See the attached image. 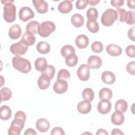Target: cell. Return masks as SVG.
Listing matches in <instances>:
<instances>
[{
  "instance_id": "26",
  "label": "cell",
  "mask_w": 135,
  "mask_h": 135,
  "mask_svg": "<svg viewBox=\"0 0 135 135\" xmlns=\"http://www.w3.org/2000/svg\"><path fill=\"white\" fill-rule=\"evenodd\" d=\"M36 50L41 54H47L50 51V45L45 41H40L36 45Z\"/></svg>"
},
{
  "instance_id": "36",
  "label": "cell",
  "mask_w": 135,
  "mask_h": 135,
  "mask_svg": "<svg viewBox=\"0 0 135 135\" xmlns=\"http://www.w3.org/2000/svg\"><path fill=\"white\" fill-rule=\"evenodd\" d=\"M55 73V69L52 65H48L46 69L42 72V74L46 76L47 78L52 79L53 78Z\"/></svg>"
},
{
  "instance_id": "21",
  "label": "cell",
  "mask_w": 135,
  "mask_h": 135,
  "mask_svg": "<svg viewBox=\"0 0 135 135\" xmlns=\"http://www.w3.org/2000/svg\"><path fill=\"white\" fill-rule=\"evenodd\" d=\"M21 41L27 46H31L35 43L36 38L34 34L28 32H26L23 34Z\"/></svg>"
},
{
  "instance_id": "2",
  "label": "cell",
  "mask_w": 135,
  "mask_h": 135,
  "mask_svg": "<svg viewBox=\"0 0 135 135\" xmlns=\"http://www.w3.org/2000/svg\"><path fill=\"white\" fill-rule=\"evenodd\" d=\"M14 1L4 0L1 1L4 5L3 7V18L7 23L13 22L16 18V6L13 4Z\"/></svg>"
},
{
  "instance_id": "38",
  "label": "cell",
  "mask_w": 135,
  "mask_h": 135,
  "mask_svg": "<svg viewBox=\"0 0 135 135\" xmlns=\"http://www.w3.org/2000/svg\"><path fill=\"white\" fill-rule=\"evenodd\" d=\"M91 48L93 52L97 53H100L103 51V45L102 43L99 41H94L92 43Z\"/></svg>"
},
{
  "instance_id": "20",
  "label": "cell",
  "mask_w": 135,
  "mask_h": 135,
  "mask_svg": "<svg viewBox=\"0 0 135 135\" xmlns=\"http://www.w3.org/2000/svg\"><path fill=\"white\" fill-rule=\"evenodd\" d=\"M112 123L117 126H120L123 124L124 121V117L122 113L115 111L113 112L111 117Z\"/></svg>"
},
{
  "instance_id": "33",
  "label": "cell",
  "mask_w": 135,
  "mask_h": 135,
  "mask_svg": "<svg viewBox=\"0 0 135 135\" xmlns=\"http://www.w3.org/2000/svg\"><path fill=\"white\" fill-rule=\"evenodd\" d=\"M1 93V101H7L9 100L12 97V91L11 90L8 88H3L0 90Z\"/></svg>"
},
{
  "instance_id": "24",
  "label": "cell",
  "mask_w": 135,
  "mask_h": 135,
  "mask_svg": "<svg viewBox=\"0 0 135 135\" xmlns=\"http://www.w3.org/2000/svg\"><path fill=\"white\" fill-rule=\"evenodd\" d=\"M71 22L74 27H81L84 23V17L80 14H74L71 18Z\"/></svg>"
},
{
  "instance_id": "14",
  "label": "cell",
  "mask_w": 135,
  "mask_h": 135,
  "mask_svg": "<svg viewBox=\"0 0 135 135\" xmlns=\"http://www.w3.org/2000/svg\"><path fill=\"white\" fill-rule=\"evenodd\" d=\"M22 29L18 24H14L11 26L9 29L8 36L12 40L18 39L21 35Z\"/></svg>"
},
{
  "instance_id": "18",
  "label": "cell",
  "mask_w": 135,
  "mask_h": 135,
  "mask_svg": "<svg viewBox=\"0 0 135 135\" xmlns=\"http://www.w3.org/2000/svg\"><path fill=\"white\" fill-rule=\"evenodd\" d=\"M91 109V104L90 102L83 100L79 102L77 105V110L81 114H87Z\"/></svg>"
},
{
  "instance_id": "41",
  "label": "cell",
  "mask_w": 135,
  "mask_h": 135,
  "mask_svg": "<svg viewBox=\"0 0 135 135\" xmlns=\"http://www.w3.org/2000/svg\"><path fill=\"white\" fill-rule=\"evenodd\" d=\"M126 53L128 56L134 58L135 57V46L133 45H129L126 49Z\"/></svg>"
},
{
  "instance_id": "35",
  "label": "cell",
  "mask_w": 135,
  "mask_h": 135,
  "mask_svg": "<svg viewBox=\"0 0 135 135\" xmlns=\"http://www.w3.org/2000/svg\"><path fill=\"white\" fill-rule=\"evenodd\" d=\"M86 17L89 21H96L98 17V11L95 7H90L86 12Z\"/></svg>"
},
{
  "instance_id": "37",
  "label": "cell",
  "mask_w": 135,
  "mask_h": 135,
  "mask_svg": "<svg viewBox=\"0 0 135 135\" xmlns=\"http://www.w3.org/2000/svg\"><path fill=\"white\" fill-rule=\"evenodd\" d=\"M124 22L129 25H133L135 23L134 13L131 11H127Z\"/></svg>"
},
{
  "instance_id": "50",
  "label": "cell",
  "mask_w": 135,
  "mask_h": 135,
  "mask_svg": "<svg viewBox=\"0 0 135 135\" xmlns=\"http://www.w3.org/2000/svg\"><path fill=\"white\" fill-rule=\"evenodd\" d=\"M134 3L135 1L134 0L127 1V5L131 9H134Z\"/></svg>"
},
{
  "instance_id": "29",
  "label": "cell",
  "mask_w": 135,
  "mask_h": 135,
  "mask_svg": "<svg viewBox=\"0 0 135 135\" xmlns=\"http://www.w3.org/2000/svg\"><path fill=\"white\" fill-rule=\"evenodd\" d=\"M39 25V23L36 21H30L26 26V32H28L33 34H36L37 33V30Z\"/></svg>"
},
{
  "instance_id": "30",
  "label": "cell",
  "mask_w": 135,
  "mask_h": 135,
  "mask_svg": "<svg viewBox=\"0 0 135 135\" xmlns=\"http://www.w3.org/2000/svg\"><path fill=\"white\" fill-rule=\"evenodd\" d=\"M82 97L84 100L91 102L94 98V93L93 90L89 88H86L83 90Z\"/></svg>"
},
{
  "instance_id": "46",
  "label": "cell",
  "mask_w": 135,
  "mask_h": 135,
  "mask_svg": "<svg viewBox=\"0 0 135 135\" xmlns=\"http://www.w3.org/2000/svg\"><path fill=\"white\" fill-rule=\"evenodd\" d=\"M128 36L130 40L134 41V26L131 27L128 32Z\"/></svg>"
},
{
  "instance_id": "47",
  "label": "cell",
  "mask_w": 135,
  "mask_h": 135,
  "mask_svg": "<svg viewBox=\"0 0 135 135\" xmlns=\"http://www.w3.org/2000/svg\"><path fill=\"white\" fill-rule=\"evenodd\" d=\"M25 135H36V132L35 130L32 128H28L24 132Z\"/></svg>"
},
{
  "instance_id": "27",
  "label": "cell",
  "mask_w": 135,
  "mask_h": 135,
  "mask_svg": "<svg viewBox=\"0 0 135 135\" xmlns=\"http://www.w3.org/2000/svg\"><path fill=\"white\" fill-rule=\"evenodd\" d=\"M99 97L101 100H110L112 97V91L108 88H103L100 90Z\"/></svg>"
},
{
  "instance_id": "48",
  "label": "cell",
  "mask_w": 135,
  "mask_h": 135,
  "mask_svg": "<svg viewBox=\"0 0 135 135\" xmlns=\"http://www.w3.org/2000/svg\"><path fill=\"white\" fill-rule=\"evenodd\" d=\"M111 134L112 135H119V134H124V133L120 129L115 128L112 130Z\"/></svg>"
},
{
  "instance_id": "49",
  "label": "cell",
  "mask_w": 135,
  "mask_h": 135,
  "mask_svg": "<svg viewBox=\"0 0 135 135\" xmlns=\"http://www.w3.org/2000/svg\"><path fill=\"white\" fill-rule=\"evenodd\" d=\"M108 134L109 133L107 131V130L104 129H102V128L98 129V130L96 132V134H97V135H101V134H107V135H108Z\"/></svg>"
},
{
  "instance_id": "42",
  "label": "cell",
  "mask_w": 135,
  "mask_h": 135,
  "mask_svg": "<svg viewBox=\"0 0 135 135\" xmlns=\"http://www.w3.org/2000/svg\"><path fill=\"white\" fill-rule=\"evenodd\" d=\"M126 70L129 74L134 75L135 74V62L132 61L129 62L126 66Z\"/></svg>"
},
{
  "instance_id": "28",
  "label": "cell",
  "mask_w": 135,
  "mask_h": 135,
  "mask_svg": "<svg viewBox=\"0 0 135 135\" xmlns=\"http://www.w3.org/2000/svg\"><path fill=\"white\" fill-rule=\"evenodd\" d=\"M115 110L117 111L120 112L121 113L125 112L128 109L127 102L123 99L118 100L115 104Z\"/></svg>"
},
{
  "instance_id": "31",
  "label": "cell",
  "mask_w": 135,
  "mask_h": 135,
  "mask_svg": "<svg viewBox=\"0 0 135 135\" xmlns=\"http://www.w3.org/2000/svg\"><path fill=\"white\" fill-rule=\"evenodd\" d=\"M78 60V57L75 53L71 54L65 57V63L68 66L73 67L77 64Z\"/></svg>"
},
{
  "instance_id": "51",
  "label": "cell",
  "mask_w": 135,
  "mask_h": 135,
  "mask_svg": "<svg viewBox=\"0 0 135 135\" xmlns=\"http://www.w3.org/2000/svg\"><path fill=\"white\" fill-rule=\"evenodd\" d=\"M100 2L99 0H87L88 4L92 6H95Z\"/></svg>"
},
{
  "instance_id": "34",
  "label": "cell",
  "mask_w": 135,
  "mask_h": 135,
  "mask_svg": "<svg viewBox=\"0 0 135 135\" xmlns=\"http://www.w3.org/2000/svg\"><path fill=\"white\" fill-rule=\"evenodd\" d=\"M61 53L62 56L66 57L70 54L75 53V49L73 46L71 45H65L63 46L61 50Z\"/></svg>"
},
{
  "instance_id": "4",
  "label": "cell",
  "mask_w": 135,
  "mask_h": 135,
  "mask_svg": "<svg viewBox=\"0 0 135 135\" xmlns=\"http://www.w3.org/2000/svg\"><path fill=\"white\" fill-rule=\"evenodd\" d=\"M118 19V14L116 11L112 8L106 9L102 14L101 21L105 26H110Z\"/></svg>"
},
{
  "instance_id": "5",
  "label": "cell",
  "mask_w": 135,
  "mask_h": 135,
  "mask_svg": "<svg viewBox=\"0 0 135 135\" xmlns=\"http://www.w3.org/2000/svg\"><path fill=\"white\" fill-rule=\"evenodd\" d=\"M56 28L55 24L51 21H44L41 23L37 30V33L43 37H48Z\"/></svg>"
},
{
  "instance_id": "45",
  "label": "cell",
  "mask_w": 135,
  "mask_h": 135,
  "mask_svg": "<svg viewBox=\"0 0 135 135\" xmlns=\"http://www.w3.org/2000/svg\"><path fill=\"white\" fill-rule=\"evenodd\" d=\"M110 3L112 6L118 8L120 6H121L124 4L123 0H111Z\"/></svg>"
},
{
  "instance_id": "25",
  "label": "cell",
  "mask_w": 135,
  "mask_h": 135,
  "mask_svg": "<svg viewBox=\"0 0 135 135\" xmlns=\"http://www.w3.org/2000/svg\"><path fill=\"white\" fill-rule=\"evenodd\" d=\"M12 115V111L9 107L3 105L0 108V118L2 120H8Z\"/></svg>"
},
{
  "instance_id": "16",
  "label": "cell",
  "mask_w": 135,
  "mask_h": 135,
  "mask_svg": "<svg viewBox=\"0 0 135 135\" xmlns=\"http://www.w3.org/2000/svg\"><path fill=\"white\" fill-rule=\"evenodd\" d=\"M57 8L60 13L62 14H67L72 11L73 5L71 1L65 0L59 3Z\"/></svg>"
},
{
  "instance_id": "39",
  "label": "cell",
  "mask_w": 135,
  "mask_h": 135,
  "mask_svg": "<svg viewBox=\"0 0 135 135\" xmlns=\"http://www.w3.org/2000/svg\"><path fill=\"white\" fill-rule=\"evenodd\" d=\"M70 78V73L69 71L66 69H62L59 71L57 73V79H65Z\"/></svg>"
},
{
  "instance_id": "43",
  "label": "cell",
  "mask_w": 135,
  "mask_h": 135,
  "mask_svg": "<svg viewBox=\"0 0 135 135\" xmlns=\"http://www.w3.org/2000/svg\"><path fill=\"white\" fill-rule=\"evenodd\" d=\"M88 5L86 0H78L76 2L75 6L78 9H84Z\"/></svg>"
},
{
  "instance_id": "17",
  "label": "cell",
  "mask_w": 135,
  "mask_h": 135,
  "mask_svg": "<svg viewBox=\"0 0 135 135\" xmlns=\"http://www.w3.org/2000/svg\"><path fill=\"white\" fill-rule=\"evenodd\" d=\"M106 51L111 56H118L121 54L122 49L119 45L114 44H110L107 46Z\"/></svg>"
},
{
  "instance_id": "3",
  "label": "cell",
  "mask_w": 135,
  "mask_h": 135,
  "mask_svg": "<svg viewBox=\"0 0 135 135\" xmlns=\"http://www.w3.org/2000/svg\"><path fill=\"white\" fill-rule=\"evenodd\" d=\"M12 65L16 70L23 73H27L31 70L30 62L20 56H15L12 59Z\"/></svg>"
},
{
  "instance_id": "23",
  "label": "cell",
  "mask_w": 135,
  "mask_h": 135,
  "mask_svg": "<svg viewBox=\"0 0 135 135\" xmlns=\"http://www.w3.org/2000/svg\"><path fill=\"white\" fill-rule=\"evenodd\" d=\"M51 80V79L47 78L46 76L42 74L37 81L38 86L41 90H45L47 89L50 86Z\"/></svg>"
},
{
  "instance_id": "19",
  "label": "cell",
  "mask_w": 135,
  "mask_h": 135,
  "mask_svg": "<svg viewBox=\"0 0 135 135\" xmlns=\"http://www.w3.org/2000/svg\"><path fill=\"white\" fill-rule=\"evenodd\" d=\"M101 79L104 83L112 84L115 81V76L111 71H105L102 73Z\"/></svg>"
},
{
  "instance_id": "44",
  "label": "cell",
  "mask_w": 135,
  "mask_h": 135,
  "mask_svg": "<svg viewBox=\"0 0 135 135\" xmlns=\"http://www.w3.org/2000/svg\"><path fill=\"white\" fill-rule=\"evenodd\" d=\"M51 135H55V134H59V135H64L65 132L64 130L60 127H55L53 128L52 131L51 132Z\"/></svg>"
},
{
  "instance_id": "9",
  "label": "cell",
  "mask_w": 135,
  "mask_h": 135,
  "mask_svg": "<svg viewBox=\"0 0 135 135\" xmlns=\"http://www.w3.org/2000/svg\"><path fill=\"white\" fill-rule=\"evenodd\" d=\"M76 74L81 81H86L90 78V68L85 64H81L79 67Z\"/></svg>"
},
{
  "instance_id": "15",
  "label": "cell",
  "mask_w": 135,
  "mask_h": 135,
  "mask_svg": "<svg viewBox=\"0 0 135 135\" xmlns=\"http://www.w3.org/2000/svg\"><path fill=\"white\" fill-rule=\"evenodd\" d=\"M76 45L79 49H83L87 47L89 43V37L84 34L79 35L75 40Z\"/></svg>"
},
{
  "instance_id": "10",
  "label": "cell",
  "mask_w": 135,
  "mask_h": 135,
  "mask_svg": "<svg viewBox=\"0 0 135 135\" xmlns=\"http://www.w3.org/2000/svg\"><path fill=\"white\" fill-rule=\"evenodd\" d=\"M112 105L109 100H101L98 103L97 109L99 113L102 114H105L109 113L111 109Z\"/></svg>"
},
{
  "instance_id": "6",
  "label": "cell",
  "mask_w": 135,
  "mask_h": 135,
  "mask_svg": "<svg viewBox=\"0 0 135 135\" xmlns=\"http://www.w3.org/2000/svg\"><path fill=\"white\" fill-rule=\"evenodd\" d=\"M10 51L16 56L24 55L28 50V46L24 44L20 40L16 43L12 44L10 46Z\"/></svg>"
},
{
  "instance_id": "32",
  "label": "cell",
  "mask_w": 135,
  "mask_h": 135,
  "mask_svg": "<svg viewBox=\"0 0 135 135\" xmlns=\"http://www.w3.org/2000/svg\"><path fill=\"white\" fill-rule=\"evenodd\" d=\"M86 27L88 30L92 33H96L99 30V25L96 21L88 20L86 22Z\"/></svg>"
},
{
  "instance_id": "12",
  "label": "cell",
  "mask_w": 135,
  "mask_h": 135,
  "mask_svg": "<svg viewBox=\"0 0 135 135\" xmlns=\"http://www.w3.org/2000/svg\"><path fill=\"white\" fill-rule=\"evenodd\" d=\"M32 3L36 11L40 14H44L48 11V4L44 0H33Z\"/></svg>"
},
{
  "instance_id": "1",
  "label": "cell",
  "mask_w": 135,
  "mask_h": 135,
  "mask_svg": "<svg viewBox=\"0 0 135 135\" xmlns=\"http://www.w3.org/2000/svg\"><path fill=\"white\" fill-rule=\"evenodd\" d=\"M25 120L26 115L25 113L22 111H17L8 129V134L9 135H19L24 128Z\"/></svg>"
},
{
  "instance_id": "7",
  "label": "cell",
  "mask_w": 135,
  "mask_h": 135,
  "mask_svg": "<svg viewBox=\"0 0 135 135\" xmlns=\"http://www.w3.org/2000/svg\"><path fill=\"white\" fill-rule=\"evenodd\" d=\"M34 16V13L33 12V10L29 7H22L19 11V18L23 22H26L28 20L33 18Z\"/></svg>"
},
{
  "instance_id": "13",
  "label": "cell",
  "mask_w": 135,
  "mask_h": 135,
  "mask_svg": "<svg viewBox=\"0 0 135 135\" xmlns=\"http://www.w3.org/2000/svg\"><path fill=\"white\" fill-rule=\"evenodd\" d=\"M36 128L41 132H46L50 129V124L49 121L44 118H40L36 122Z\"/></svg>"
},
{
  "instance_id": "40",
  "label": "cell",
  "mask_w": 135,
  "mask_h": 135,
  "mask_svg": "<svg viewBox=\"0 0 135 135\" xmlns=\"http://www.w3.org/2000/svg\"><path fill=\"white\" fill-rule=\"evenodd\" d=\"M116 12L118 14V18L119 21H120V22H124L126 14L127 13V11H126V9L118 7V8H117Z\"/></svg>"
},
{
  "instance_id": "11",
  "label": "cell",
  "mask_w": 135,
  "mask_h": 135,
  "mask_svg": "<svg viewBox=\"0 0 135 135\" xmlns=\"http://www.w3.org/2000/svg\"><path fill=\"white\" fill-rule=\"evenodd\" d=\"M101 59L96 55H91L88 59L87 65L91 69H98L102 65Z\"/></svg>"
},
{
  "instance_id": "8",
  "label": "cell",
  "mask_w": 135,
  "mask_h": 135,
  "mask_svg": "<svg viewBox=\"0 0 135 135\" xmlns=\"http://www.w3.org/2000/svg\"><path fill=\"white\" fill-rule=\"evenodd\" d=\"M53 90L57 94H63L68 89V82L64 79H57L53 85Z\"/></svg>"
},
{
  "instance_id": "22",
  "label": "cell",
  "mask_w": 135,
  "mask_h": 135,
  "mask_svg": "<svg viewBox=\"0 0 135 135\" xmlns=\"http://www.w3.org/2000/svg\"><path fill=\"white\" fill-rule=\"evenodd\" d=\"M47 62L44 57H38L36 59L34 62L35 69L41 72H43L47 66Z\"/></svg>"
}]
</instances>
